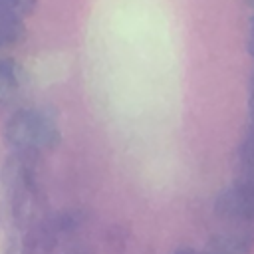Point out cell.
<instances>
[{
  "instance_id": "obj_1",
  "label": "cell",
  "mask_w": 254,
  "mask_h": 254,
  "mask_svg": "<svg viewBox=\"0 0 254 254\" xmlns=\"http://www.w3.org/2000/svg\"><path fill=\"white\" fill-rule=\"evenodd\" d=\"M60 127L56 119L42 109H20L4 125V139L14 153L40 157L50 153L60 143Z\"/></svg>"
},
{
  "instance_id": "obj_2",
  "label": "cell",
  "mask_w": 254,
  "mask_h": 254,
  "mask_svg": "<svg viewBox=\"0 0 254 254\" xmlns=\"http://www.w3.org/2000/svg\"><path fill=\"white\" fill-rule=\"evenodd\" d=\"M214 212L236 230L254 234V179L244 177L224 189L214 200Z\"/></svg>"
},
{
  "instance_id": "obj_3",
  "label": "cell",
  "mask_w": 254,
  "mask_h": 254,
  "mask_svg": "<svg viewBox=\"0 0 254 254\" xmlns=\"http://www.w3.org/2000/svg\"><path fill=\"white\" fill-rule=\"evenodd\" d=\"M254 234L242 232V230H232L224 234H216L210 238L206 244L204 254H250Z\"/></svg>"
},
{
  "instance_id": "obj_4",
  "label": "cell",
  "mask_w": 254,
  "mask_h": 254,
  "mask_svg": "<svg viewBox=\"0 0 254 254\" xmlns=\"http://www.w3.org/2000/svg\"><path fill=\"white\" fill-rule=\"evenodd\" d=\"M24 73L16 60L0 58V107L10 105L22 91Z\"/></svg>"
},
{
  "instance_id": "obj_5",
  "label": "cell",
  "mask_w": 254,
  "mask_h": 254,
  "mask_svg": "<svg viewBox=\"0 0 254 254\" xmlns=\"http://www.w3.org/2000/svg\"><path fill=\"white\" fill-rule=\"evenodd\" d=\"M26 36L24 18L16 14L0 12V50H10L18 46Z\"/></svg>"
},
{
  "instance_id": "obj_6",
  "label": "cell",
  "mask_w": 254,
  "mask_h": 254,
  "mask_svg": "<svg viewBox=\"0 0 254 254\" xmlns=\"http://www.w3.org/2000/svg\"><path fill=\"white\" fill-rule=\"evenodd\" d=\"M238 159H240L244 173H248V177L254 179V121H250V127L246 129V133L240 141Z\"/></svg>"
},
{
  "instance_id": "obj_7",
  "label": "cell",
  "mask_w": 254,
  "mask_h": 254,
  "mask_svg": "<svg viewBox=\"0 0 254 254\" xmlns=\"http://www.w3.org/2000/svg\"><path fill=\"white\" fill-rule=\"evenodd\" d=\"M38 0H0V12L6 14H16V16H30L36 8Z\"/></svg>"
},
{
  "instance_id": "obj_8",
  "label": "cell",
  "mask_w": 254,
  "mask_h": 254,
  "mask_svg": "<svg viewBox=\"0 0 254 254\" xmlns=\"http://www.w3.org/2000/svg\"><path fill=\"white\" fill-rule=\"evenodd\" d=\"M248 111H250V121H254V77L250 81V95H248Z\"/></svg>"
},
{
  "instance_id": "obj_9",
  "label": "cell",
  "mask_w": 254,
  "mask_h": 254,
  "mask_svg": "<svg viewBox=\"0 0 254 254\" xmlns=\"http://www.w3.org/2000/svg\"><path fill=\"white\" fill-rule=\"evenodd\" d=\"M248 52H250V56L254 58V34L248 36Z\"/></svg>"
},
{
  "instance_id": "obj_10",
  "label": "cell",
  "mask_w": 254,
  "mask_h": 254,
  "mask_svg": "<svg viewBox=\"0 0 254 254\" xmlns=\"http://www.w3.org/2000/svg\"><path fill=\"white\" fill-rule=\"evenodd\" d=\"M250 34H254V16H252V20H250Z\"/></svg>"
},
{
  "instance_id": "obj_11",
  "label": "cell",
  "mask_w": 254,
  "mask_h": 254,
  "mask_svg": "<svg viewBox=\"0 0 254 254\" xmlns=\"http://www.w3.org/2000/svg\"><path fill=\"white\" fill-rule=\"evenodd\" d=\"M246 2H248V4H250V6H254V0H246Z\"/></svg>"
}]
</instances>
